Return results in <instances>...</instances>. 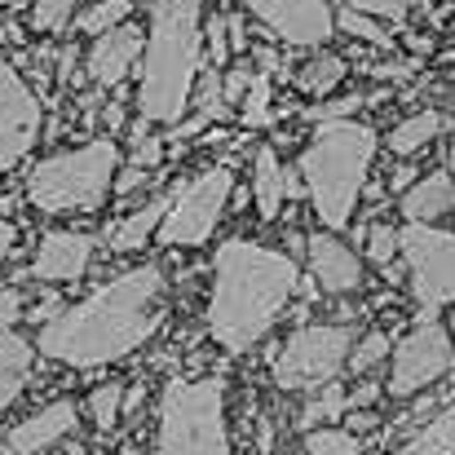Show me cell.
Wrapping results in <instances>:
<instances>
[{"instance_id": "f1b7e54d", "label": "cell", "mask_w": 455, "mask_h": 455, "mask_svg": "<svg viewBox=\"0 0 455 455\" xmlns=\"http://www.w3.org/2000/svg\"><path fill=\"white\" fill-rule=\"evenodd\" d=\"M243 124H248V129H261V124H270V71L252 76V84H248V98H243Z\"/></svg>"}, {"instance_id": "44dd1931", "label": "cell", "mask_w": 455, "mask_h": 455, "mask_svg": "<svg viewBox=\"0 0 455 455\" xmlns=\"http://www.w3.org/2000/svg\"><path fill=\"white\" fill-rule=\"evenodd\" d=\"M398 455H455V403L447 411H438L425 429H416Z\"/></svg>"}, {"instance_id": "7dc6e473", "label": "cell", "mask_w": 455, "mask_h": 455, "mask_svg": "<svg viewBox=\"0 0 455 455\" xmlns=\"http://www.w3.org/2000/svg\"><path fill=\"white\" fill-rule=\"evenodd\" d=\"M371 425H376V420H371L367 411H354V416H349V434H363V429H371Z\"/></svg>"}, {"instance_id": "e0dca14e", "label": "cell", "mask_w": 455, "mask_h": 455, "mask_svg": "<svg viewBox=\"0 0 455 455\" xmlns=\"http://www.w3.org/2000/svg\"><path fill=\"white\" fill-rule=\"evenodd\" d=\"M403 212H407L416 226L443 221L447 212H455V177H447V172H429V177H420L416 186H407Z\"/></svg>"}, {"instance_id": "ffe728a7", "label": "cell", "mask_w": 455, "mask_h": 455, "mask_svg": "<svg viewBox=\"0 0 455 455\" xmlns=\"http://www.w3.org/2000/svg\"><path fill=\"white\" fill-rule=\"evenodd\" d=\"M252 199H257V212H261L266 221H275V217H279V208H283V199H288V172H283L279 155L270 151V147H266V151H257Z\"/></svg>"}, {"instance_id": "d4e9b609", "label": "cell", "mask_w": 455, "mask_h": 455, "mask_svg": "<svg viewBox=\"0 0 455 455\" xmlns=\"http://www.w3.org/2000/svg\"><path fill=\"white\" fill-rule=\"evenodd\" d=\"M129 13H133V0H98V4H89V9L76 18V27H80L84 36H107V31L124 27Z\"/></svg>"}, {"instance_id": "83f0119b", "label": "cell", "mask_w": 455, "mask_h": 455, "mask_svg": "<svg viewBox=\"0 0 455 455\" xmlns=\"http://www.w3.org/2000/svg\"><path fill=\"white\" fill-rule=\"evenodd\" d=\"M195 102H199V120L212 124L221 120L230 107H226V93H221V76L217 71H199V89H195Z\"/></svg>"}, {"instance_id": "ba28073f", "label": "cell", "mask_w": 455, "mask_h": 455, "mask_svg": "<svg viewBox=\"0 0 455 455\" xmlns=\"http://www.w3.org/2000/svg\"><path fill=\"white\" fill-rule=\"evenodd\" d=\"M230 190H235V172L226 164L199 172L195 181H186L181 195L172 199L168 217L159 221V243H168V248H199V243H208L217 221H221V208H226Z\"/></svg>"}, {"instance_id": "ab89813d", "label": "cell", "mask_w": 455, "mask_h": 455, "mask_svg": "<svg viewBox=\"0 0 455 455\" xmlns=\"http://www.w3.org/2000/svg\"><path fill=\"white\" fill-rule=\"evenodd\" d=\"M142 181H147V168H124V172H116L111 190H116V195H133Z\"/></svg>"}, {"instance_id": "d6986e66", "label": "cell", "mask_w": 455, "mask_h": 455, "mask_svg": "<svg viewBox=\"0 0 455 455\" xmlns=\"http://www.w3.org/2000/svg\"><path fill=\"white\" fill-rule=\"evenodd\" d=\"M177 195H181V186H172L168 195L151 199V204H147V208H138L133 217L116 221V226H111V235H107V239H111V248H116V252H138L155 230H159V221L168 217V208H172V199H177Z\"/></svg>"}, {"instance_id": "d590c367", "label": "cell", "mask_w": 455, "mask_h": 455, "mask_svg": "<svg viewBox=\"0 0 455 455\" xmlns=\"http://www.w3.org/2000/svg\"><path fill=\"white\" fill-rule=\"evenodd\" d=\"M164 159V138H138V147H133V168H155Z\"/></svg>"}, {"instance_id": "4dcf8cb0", "label": "cell", "mask_w": 455, "mask_h": 455, "mask_svg": "<svg viewBox=\"0 0 455 455\" xmlns=\"http://www.w3.org/2000/svg\"><path fill=\"white\" fill-rule=\"evenodd\" d=\"M76 0H31V22L36 31H62L71 22Z\"/></svg>"}, {"instance_id": "74e56055", "label": "cell", "mask_w": 455, "mask_h": 455, "mask_svg": "<svg viewBox=\"0 0 455 455\" xmlns=\"http://www.w3.org/2000/svg\"><path fill=\"white\" fill-rule=\"evenodd\" d=\"M22 318V292L18 288H4L0 292V327H13Z\"/></svg>"}, {"instance_id": "9c48e42d", "label": "cell", "mask_w": 455, "mask_h": 455, "mask_svg": "<svg viewBox=\"0 0 455 455\" xmlns=\"http://www.w3.org/2000/svg\"><path fill=\"white\" fill-rule=\"evenodd\" d=\"M398 248L407 252L411 266V297L425 318H438L443 305H455V235L451 230H429V226H407L398 235Z\"/></svg>"}, {"instance_id": "bcb514c9", "label": "cell", "mask_w": 455, "mask_h": 455, "mask_svg": "<svg viewBox=\"0 0 455 455\" xmlns=\"http://www.w3.org/2000/svg\"><path fill=\"white\" fill-rule=\"evenodd\" d=\"M13 239H18V230H13V226H9L4 217H0V261L9 257V248H13Z\"/></svg>"}, {"instance_id": "f35d334b", "label": "cell", "mask_w": 455, "mask_h": 455, "mask_svg": "<svg viewBox=\"0 0 455 455\" xmlns=\"http://www.w3.org/2000/svg\"><path fill=\"white\" fill-rule=\"evenodd\" d=\"M208 44H212V58H217V62L230 58V44H226V18H212V22H208Z\"/></svg>"}, {"instance_id": "603a6c76", "label": "cell", "mask_w": 455, "mask_h": 455, "mask_svg": "<svg viewBox=\"0 0 455 455\" xmlns=\"http://www.w3.org/2000/svg\"><path fill=\"white\" fill-rule=\"evenodd\" d=\"M438 129H443V116H438V111H420V116L403 120V124L389 133V151L394 155L420 151L425 142H434V138H438Z\"/></svg>"}, {"instance_id": "7bdbcfd3", "label": "cell", "mask_w": 455, "mask_h": 455, "mask_svg": "<svg viewBox=\"0 0 455 455\" xmlns=\"http://www.w3.org/2000/svg\"><path fill=\"white\" fill-rule=\"evenodd\" d=\"M371 76H376V80H403V76H411V62H394V67H376Z\"/></svg>"}, {"instance_id": "f6af8a7d", "label": "cell", "mask_w": 455, "mask_h": 455, "mask_svg": "<svg viewBox=\"0 0 455 455\" xmlns=\"http://www.w3.org/2000/svg\"><path fill=\"white\" fill-rule=\"evenodd\" d=\"M142 398H147V385H133V389L124 394V407H120V416H133V411L142 407Z\"/></svg>"}, {"instance_id": "5bb4252c", "label": "cell", "mask_w": 455, "mask_h": 455, "mask_svg": "<svg viewBox=\"0 0 455 455\" xmlns=\"http://www.w3.org/2000/svg\"><path fill=\"white\" fill-rule=\"evenodd\" d=\"M76 425H80L76 403H71V398H58V403L40 407L36 416H27V420H18V425L9 429V438H4V455H40V451H49L53 443L71 438V434H76Z\"/></svg>"}, {"instance_id": "e575fe53", "label": "cell", "mask_w": 455, "mask_h": 455, "mask_svg": "<svg viewBox=\"0 0 455 455\" xmlns=\"http://www.w3.org/2000/svg\"><path fill=\"white\" fill-rule=\"evenodd\" d=\"M358 107H363V98H358V93H349V98H340V102H327V107L309 111L305 120H318V124H327V120H349Z\"/></svg>"}, {"instance_id": "1f68e13d", "label": "cell", "mask_w": 455, "mask_h": 455, "mask_svg": "<svg viewBox=\"0 0 455 455\" xmlns=\"http://www.w3.org/2000/svg\"><path fill=\"white\" fill-rule=\"evenodd\" d=\"M385 354H389V336L385 331H367V336H358V349L349 354V367L354 371H371Z\"/></svg>"}, {"instance_id": "cb8c5ba5", "label": "cell", "mask_w": 455, "mask_h": 455, "mask_svg": "<svg viewBox=\"0 0 455 455\" xmlns=\"http://www.w3.org/2000/svg\"><path fill=\"white\" fill-rule=\"evenodd\" d=\"M363 438L349 434V429H336V425H318V429H305V451L309 455H363Z\"/></svg>"}, {"instance_id": "8992f818", "label": "cell", "mask_w": 455, "mask_h": 455, "mask_svg": "<svg viewBox=\"0 0 455 455\" xmlns=\"http://www.w3.org/2000/svg\"><path fill=\"white\" fill-rule=\"evenodd\" d=\"M116 164H120L116 142L98 138L89 147H76V151H62V155H53V159H40L27 172V190L22 195L40 212H84V208H98L111 195Z\"/></svg>"}, {"instance_id": "ac0fdd59", "label": "cell", "mask_w": 455, "mask_h": 455, "mask_svg": "<svg viewBox=\"0 0 455 455\" xmlns=\"http://www.w3.org/2000/svg\"><path fill=\"white\" fill-rule=\"evenodd\" d=\"M31 371H36V349L18 331L0 327V411L27 389Z\"/></svg>"}, {"instance_id": "7a4b0ae2", "label": "cell", "mask_w": 455, "mask_h": 455, "mask_svg": "<svg viewBox=\"0 0 455 455\" xmlns=\"http://www.w3.org/2000/svg\"><path fill=\"white\" fill-rule=\"evenodd\" d=\"M301 283V270L288 252H275L252 239H230L217 248L212 261V297H208V336L230 349L248 354L270 323L283 314Z\"/></svg>"}, {"instance_id": "484cf974", "label": "cell", "mask_w": 455, "mask_h": 455, "mask_svg": "<svg viewBox=\"0 0 455 455\" xmlns=\"http://www.w3.org/2000/svg\"><path fill=\"white\" fill-rule=\"evenodd\" d=\"M120 407H124V389H120V385H98V389L89 394V416H93V425H98L102 434H111V429L120 425Z\"/></svg>"}, {"instance_id": "ee69618b", "label": "cell", "mask_w": 455, "mask_h": 455, "mask_svg": "<svg viewBox=\"0 0 455 455\" xmlns=\"http://www.w3.org/2000/svg\"><path fill=\"white\" fill-rule=\"evenodd\" d=\"M389 186H394V190H407V186H416V172H411V164H398V168H394V177H389Z\"/></svg>"}, {"instance_id": "8d00e7d4", "label": "cell", "mask_w": 455, "mask_h": 455, "mask_svg": "<svg viewBox=\"0 0 455 455\" xmlns=\"http://www.w3.org/2000/svg\"><path fill=\"white\" fill-rule=\"evenodd\" d=\"M248 84H252V71H243V67H235L226 80H221V93H226V107L230 102H243L248 98Z\"/></svg>"}, {"instance_id": "60d3db41", "label": "cell", "mask_w": 455, "mask_h": 455, "mask_svg": "<svg viewBox=\"0 0 455 455\" xmlns=\"http://www.w3.org/2000/svg\"><path fill=\"white\" fill-rule=\"evenodd\" d=\"M376 398H380V389H376V385H358V389L349 394V411H363V407H371Z\"/></svg>"}, {"instance_id": "277c9868", "label": "cell", "mask_w": 455, "mask_h": 455, "mask_svg": "<svg viewBox=\"0 0 455 455\" xmlns=\"http://www.w3.org/2000/svg\"><path fill=\"white\" fill-rule=\"evenodd\" d=\"M376 159V133L354 120H327L301 151L305 190L327 230H345Z\"/></svg>"}, {"instance_id": "6da1fadb", "label": "cell", "mask_w": 455, "mask_h": 455, "mask_svg": "<svg viewBox=\"0 0 455 455\" xmlns=\"http://www.w3.org/2000/svg\"><path fill=\"white\" fill-rule=\"evenodd\" d=\"M168 314V283L155 266L102 283L93 297L40 327V354L67 367H107L142 349Z\"/></svg>"}, {"instance_id": "b9f144b4", "label": "cell", "mask_w": 455, "mask_h": 455, "mask_svg": "<svg viewBox=\"0 0 455 455\" xmlns=\"http://www.w3.org/2000/svg\"><path fill=\"white\" fill-rule=\"evenodd\" d=\"M226 36H230V49H235V53H243V49H248V31H243V22H239V18H226Z\"/></svg>"}, {"instance_id": "d6a6232c", "label": "cell", "mask_w": 455, "mask_h": 455, "mask_svg": "<svg viewBox=\"0 0 455 455\" xmlns=\"http://www.w3.org/2000/svg\"><path fill=\"white\" fill-rule=\"evenodd\" d=\"M367 257L376 266H394V257H398V230L394 226H367Z\"/></svg>"}, {"instance_id": "5b68a950", "label": "cell", "mask_w": 455, "mask_h": 455, "mask_svg": "<svg viewBox=\"0 0 455 455\" xmlns=\"http://www.w3.org/2000/svg\"><path fill=\"white\" fill-rule=\"evenodd\" d=\"M155 455H230L226 438V385L208 380H168L159 403V443Z\"/></svg>"}, {"instance_id": "3957f363", "label": "cell", "mask_w": 455, "mask_h": 455, "mask_svg": "<svg viewBox=\"0 0 455 455\" xmlns=\"http://www.w3.org/2000/svg\"><path fill=\"white\" fill-rule=\"evenodd\" d=\"M199 13L204 0H151V36L142 49V93H138L147 124H177L186 116L195 89Z\"/></svg>"}, {"instance_id": "681fc988", "label": "cell", "mask_w": 455, "mask_h": 455, "mask_svg": "<svg viewBox=\"0 0 455 455\" xmlns=\"http://www.w3.org/2000/svg\"><path fill=\"white\" fill-rule=\"evenodd\" d=\"M407 44H411V49H416V53H429V49H434V44H429V40H425V36H407Z\"/></svg>"}, {"instance_id": "30bf717a", "label": "cell", "mask_w": 455, "mask_h": 455, "mask_svg": "<svg viewBox=\"0 0 455 455\" xmlns=\"http://www.w3.org/2000/svg\"><path fill=\"white\" fill-rule=\"evenodd\" d=\"M451 367V340L447 327L438 318H425L403 336V345L394 349V371H389V394L394 398H411L425 385H434L443 371Z\"/></svg>"}, {"instance_id": "2e32d148", "label": "cell", "mask_w": 455, "mask_h": 455, "mask_svg": "<svg viewBox=\"0 0 455 455\" xmlns=\"http://www.w3.org/2000/svg\"><path fill=\"white\" fill-rule=\"evenodd\" d=\"M142 49H147L142 31L124 22V27L98 36V44L89 49V76H93L102 89H116V84H124V76L133 71V62L142 58Z\"/></svg>"}, {"instance_id": "7402d4cb", "label": "cell", "mask_w": 455, "mask_h": 455, "mask_svg": "<svg viewBox=\"0 0 455 455\" xmlns=\"http://www.w3.org/2000/svg\"><path fill=\"white\" fill-rule=\"evenodd\" d=\"M345 58H336V53H318V58H309L301 71H297V89L301 93H314V98H323V93H331L340 80H345Z\"/></svg>"}, {"instance_id": "4fadbf2b", "label": "cell", "mask_w": 455, "mask_h": 455, "mask_svg": "<svg viewBox=\"0 0 455 455\" xmlns=\"http://www.w3.org/2000/svg\"><path fill=\"white\" fill-rule=\"evenodd\" d=\"M93 261V239L84 230H49L31 257V275L40 283H76Z\"/></svg>"}, {"instance_id": "9a60e30c", "label": "cell", "mask_w": 455, "mask_h": 455, "mask_svg": "<svg viewBox=\"0 0 455 455\" xmlns=\"http://www.w3.org/2000/svg\"><path fill=\"white\" fill-rule=\"evenodd\" d=\"M309 275L323 292L331 297H345L363 283V266H358V252L349 243H340L336 235H314L309 239Z\"/></svg>"}, {"instance_id": "816d5d0a", "label": "cell", "mask_w": 455, "mask_h": 455, "mask_svg": "<svg viewBox=\"0 0 455 455\" xmlns=\"http://www.w3.org/2000/svg\"><path fill=\"white\" fill-rule=\"evenodd\" d=\"M62 455H84V447H80V443H67V447H62Z\"/></svg>"}, {"instance_id": "f5cc1de1", "label": "cell", "mask_w": 455, "mask_h": 455, "mask_svg": "<svg viewBox=\"0 0 455 455\" xmlns=\"http://www.w3.org/2000/svg\"><path fill=\"white\" fill-rule=\"evenodd\" d=\"M451 168H455V138H451Z\"/></svg>"}, {"instance_id": "8fae6325", "label": "cell", "mask_w": 455, "mask_h": 455, "mask_svg": "<svg viewBox=\"0 0 455 455\" xmlns=\"http://www.w3.org/2000/svg\"><path fill=\"white\" fill-rule=\"evenodd\" d=\"M40 142V102L22 76L0 58V172H9Z\"/></svg>"}, {"instance_id": "4316f807", "label": "cell", "mask_w": 455, "mask_h": 455, "mask_svg": "<svg viewBox=\"0 0 455 455\" xmlns=\"http://www.w3.org/2000/svg\"><path fill=\"white\" fill-rule=\"evenodd\" d=\"M336 27L349 31V36H358V40H371L376 49H389V44H394L389 31H385L371 13H358V9H340V13H336Z\"/></svg>"}, {"instance_id": "f546056e", "label": "cell", "mask_w": 455, "mask_h": 455, "mask_svg": "<svg viewBox=\"0 0 455 455\" xmlns=\"http://www.w3.org/2000/svg\"><path fill=\"white\" fill-rule=\"evenodd\" d=\"M349 411V394L345 389H327L318 403H309L301 411V429H318L323 420H336V416H345Z\"/></svg>"}, {"instance_id": "db71d44e", "label": "cell", "mask_w": 455, "mask_h": 455, "mask_svg": "<svg viewBox=\"0 0 455 455\" xmlns=\"http://www.w3.org/2000/svg\"><path fill=\"white\" fill-rule=\"evenodd\" d=\"M451 363H455V349H451Z\"/></svg>"}, {"instance_id": "836d02e7", "label": "cell", "mask_w": 455, "mask_h": 455, "mask_svg": "<svg viewBox=\"0 0 455 455\" xmlns=\"http://www.w3.org/2000/svg\"><path fill=\"white\" fill-rule=\"evenodd\" d=\"M345 9H358V13H380V18L407 22V9H411V0H345Z\"/></svg>"}, {"instance_id": "f907efd6", "label": "cell", "mask_w": 455, "mask_h": 455, "mask_svg": "<svg viewBox=\"0 0 455 455\" xmlns=\"http://www.w3.org/2000/svg\"><path fill=\"white\" fill-rule=\"evenodd\" d=\"M257 443L270 451V443H275V429H270V425H261V429H257Z\"/></svg>"}, {"instance_id": "52a82bcc", "label": "cell", "mask_w": 455, "mask_h": 455, "mask_svg": "<svg viewBox=\"0 0 455 455\" xmlns=\"http://www.w3.org/2000/svg\"><path fill=\"white\" fill-rule=\"evenodd\" d=\"M358 327L349 323H318L288 336V345L275 358V385L279 389H314L327 385L354 354Z\"/></svg>"}, {"instance_id": "7c38bea8", "label": "cell", "mask_w": 455, "mask_h": 455, "mask_svg": "<svg viewBox=\"0 0 455 455\" xmlns=\"http://www.w3.org/2000/svg\"><path fill=\"white\" fill-rule=\"evenodd\" d=\"M248 9L288 44H323L336 31V13L327 9V0H248Z\"/></svg>"}, {"instance_id": "c3c4849f", "label": "cell", "mask_w": 455, "mask_h": 455, "mask_svg": "<svg viewBox=\"0 0 455 455\" xmlns=\"http://www.w3.org/2000/svg\"><path fill=\"white\" fill-rule=\"evenodd\" d=\"M107 124H111V129H124V111H120V107H107Z\"/></svg>"}, {"instance_id": "11a10c76", "label": "cell", "mask_w": 455, "mask_h": 455, "mask_svg": "<svg viewBox=\"0 0 455 455\" xmlns=\"http://www.w3.org/2000/svg\"><path fill=\"white\" fill-rule=\"evenodd\" d=\"M0 455H4V447H0Z\"/></svg>"}]
</instances>
